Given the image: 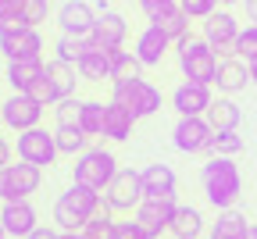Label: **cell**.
Segmentation results:
<instances>
[{"mask_svg": "<svg viewBox=\"0 0 257 239\" xmlns=\"http://www.w3.org/2000/svg\"><path fill=\"white\" fill-rule=\"evenodd\" d=\"M54 50H57V61H64V64H79V57L89 50V40H79V36H57Z\"/></svg>", "mask_w": 257, "mask_h": 239, "instance_id": "33", "label": "cell"}, {"mask_svg": "<svg viewBox=\"0 0 257 239\" xmlns=\"http://www.w3.org/2000/svg\"><path fill=\"white\" fill-rule=\"evenodd\" d=\"M111 100H118V104H125L128 111L140 118H150L161 111V89L150 82V79H128V82H114L111 86Z\"/></svg>", "mask_w": 257, "mask_h": 239, "instance_id": "6", "label": "cell"}, {"mask_svg": "<svg viewBox=\"0 0 257 239\" xmlns=\"http://www.w3.org/2000/svg\"><path fill=\"white\" fill-rule=\"evenodd\" d=\"M114 239H154V235H150L136 218H121V221H118V235H114Z\"/></svg>", "mask_w": 257, "mask_h": 239, "instance_id": "40", "label": "cell"}, {"mask_svg": "<svg viewBox=\"0 0 257 239\" xmlns=\"http://www.w3.org/2000/svg\"><path fill=\"white\" fill-rule=\"evenodd\" d=\"M193 239H200V235H193Z\"/></svg>", "mask_w": 257, "mask_h": 239, "instance_id": "53", "label": "cell"}, {"mask_svg": "<svg viewBox=\"0 0 257 239\" xmlns=\"http://www.w3.org/2000/svg\"><path fill=\"white\" fill-rule=\"evenodd\" d=\"M246 239H257V225H253V228H250V235H246Z\"/></svg>", "mask_w": 257, "mask_h": 239, "instance_id": "47", "label": "cell"}, {"mask_svg": "<svg viewBox=\"0 0 257 239\" xmlns=\"http://www.w3.org/2000/svg\"><path fill=\"white\" fill-rule=\"evenodd\" d=\"M175 211H179V203H175V200H143V203H140V211H136L133 218H136L154 239H161V232H168V228H172Z\"/></svg>", "mask_w": 257, "mask_h": 239, "instance_id": "17", "label": "cell"}, {"mask_svg": "<svg viewBox=\"0 0 257 239\" xmlns=\"http://www.w3.org/2000/svg\"><path fill=\"white\" fill-rule=\"evenodd\" d=\"M236 57L246 61V64L257 61V25H246V29L239 32V40H236Z\"/></svg>", "mask_w": 257, "mask_h": 239, "instance_id": "36", "label": "cell"}, {"mask_svg": "<svg viewBox=\"0 0 257 239\" xmlns=\"http://www.w3.org/2000/svg\"><path fill=\"white\" fill-rule=\"evenodd\" d=\"M79 79L82 82H111V54L107 50H100V47H93L89 43V50L79 57Z\"/></svg>", "mask_w": 257, "mask_h": 239, "instance_id": "24", "label": "cell"}, {"mask_svg": "<svg viewBox=\"0 0 257 239\" xmlns=\"http://www.w3.org/2000/svg\"><path fill=\"white\" fill-rule=\"evenodd\" d=\"M239 22L229 8H218L207 22H204V40L214 47L218 57H236V40H239Z\"/></svg>", "mask_w": 257, "mask_h": 239, "instance_id": "9", "label": "cell"}, {"mask_svg": "<svg viewBox=\"0 0 257 239\" xmlns=\"http://www.w3.org/2000/svg\"><path fill=\"white\" fill-rule=\"evenodd\" d=\"M8 164H11V143L4 140V136H0V172H4Z\"/></svg>", "mask_w": 257, "mask_h": 239, "instance_id": "42", "label": "cell"}, {"mask_svg": "<svg viewBox=\"0 0 257 239\" xmlns=\"http://www.w3.org/2000/svg\"><path fill=\"white\" fill-rule=\"evenodd\" d=\"M143 200H147L143 172H133V168H121V172L114 175V182L104 189V207L111 214H136Z\"/></svg>", "mask_w": 257, "mask_h": 239, "instance_id": "4", "label": "cell"}, {"mask_svg": "<svg viewBox=\"0 0 257 239\" xmlns=\"http://www.w3.org/2000/svg\"><path fill=\"white\" fill-rule=\"evenodd\" d=\"M243 136L239 132H218L214 136V157H236V154H243Z\"/></svg>", "mask_w": 257, "mask_h": 239, "instance_id": "35", "label": "cell"}, {"mask_svg": "<svg viewBox=\"0 0 257 239\" xmlns=\"http://www.w3.org/2000/svg\"><path fill=\"white\" fill-rule=\"evenodd\" d=\"M57 239H86V235H82V232H61Z\"/></svg>", "mask_w": 257, "mask_h": 239, "instance_id": "45", "label": "cell"}, {"mask_svg": "<svg viewBox=\"0 0 257 239\" xmlns=\"http://www.w3.org/2000/svg\"><path fill=\"white\" fill-rule=\"evenodd\" d=\"M143 193L147 200H175L179 193V175L172 164H147L143 168Z\"/></svg>", "mask_w": 257, "mask_h": 239, "instance_id": "18", "label": "cell"}, {"mask_svg": "<svg viewBox=\"0 0 257 239\" xmlns=\"http://www.w3.org/2000/svg\"><path fill=\"white\" fill-rule=\"evenodd\" d=\"M221 8H236V4H243V0H218Z\"/></svg>", "mask_w": 257, "mask_h": 239, "instance_id": "46", "label": "cell"}, {"mask_svg": "<svg viewBox=\"0 0 257 239\" xmlns=\"http://www.w3.org/2000/svg\"><path fill=\"white\" fill-rule=\"evenodd\" d=\"M140 4V11L150 18V22H161L165 15H172L175 8H179V0H136Z\"/></svg>", "mask_w": 257, "mask_h": 239, "instance_id": "38", "label": "cell"}, {"mask_svg": "<svg viewBox=\"0 0 257 239\" xmlns=\"http://www.w3.org/2000/svg\"><path fill=\"white\" fill-rule=\"evenodd\" d=\"M243 8H246V18L257 25V0H243Z\"/></svg>", "mask_w": 257, "mask_h": 239, "instance_id": "43", "label": "cell"}, {"mask_svg": "<svg viewBox=\"0 0 257 239\" xmlns=\"http://www.w3.org/2000/svg\"><path fill=\"white\" fill-rule=\"evenodd\" d=\"M47 4H54V0H47Z\"/></svg>", "mask_w": 257, "mask_h": 239, "instance_id": "52", "label": "cell"}, {"mask_svg": "<svg viewBox=\"0 0 257 239\" xmlns=\"http://www.w3.org/2000/svg\"><path fill=\"white\" fill-rule=\"evenodd\" d=\"M179 8L189 15V18H197V22H207L221 4H218V0H179Z\"/></svg>", "mask_w": 257, "mask_h": 239, "instance_id": "37", "label": "cell"}, {"mask_svg": "<svg viewBox=\"0 0 257 239\" xmlns=\"http://www.w3.org/2000/svg\"><path fill=\"white\" fill-rule=\"evenodd\" d=\"M43 186V168L36 164H8L0 172V203H15V200H29L32 193H40Z\"/></svg>", "mask_w": 257, "mask_h": 239, "instance_id": "7", "label": "cell"}, {"mask_svg": "<svg viewBox=\"0 0 257 239\" xmlns=\"http://www.w3.org/2000/svg\"><path fill=\"white\" fill-rule=\"evenodd\" d=\"M0 54L11 61H43V36L40 29H11L0 32Z\"/></svg>", "mask_w": 257, "mask_h": 239, "instance_id": "11", "label": "cell"}, {"mask_svg": "<svg viewBox=\"0 0 257 239\" xmlns=\"http://www.w3.org/2000/svg\"><path fill=\"white\" fill-rule=\"evenodd\" d=\"M57 25H61V36L89 40V32H93V25H96V11H93L89 0H61Z\"/></svg>", "mask_w": 257, "mask_h": 239, "instance_id": "13", "label": "cell"}, {"mask_svg": "<svg viewBox=\"0 0 257 239\" xmlns=\"http://www.w3.org/2000/svg\"><path fill=\"white\" fill-rule=\"evenodd\" d=\"M82 235H86V239H114V235H118V218L104 207L100 214H96V218L82 228Z\"/></svg>", "mask_w": 257, "mask_h": 239, "instance_id": "32", "label": "cell"}, {"mask_svg": "<svg viewBox=\"0 0 257 239\" xmlns=\"http://www.w3.org/2000/svg\"><path fill=\"white\" fill-rule=\"evenodd\" d=\"M43 75H47V61H11L8 64L11 93H32V86H36Z\"/></svg>", "mask_w": 257, "mask_h": 239, "instance_id": "22", "label": "cell"}, {"mask_svg": "<svg viewBox=\"0 0 257 239\" xmlns=\"http://www.w3.org/2000/svg\"><path fill=\"white\" fill-rule=\"evenodd\" d=\"M0 239H8V232H4V221H0Z\"/></svg>", "mask_w": 257, "mask_h": 239, "instance_id": "48", "label": "cell"}, {"mask_svg": "<svg viewBox=\"0 0 257 239\" xmlns=\"http://www.w3.org/2000/svg\"><path fill=\"white\" fill-rule=\"evenodd\" d=\"M57 157H61L57 140H54V132H47L43 125H40V129H29V132L18 136V161L36 164V168H50Z\"/></svg>", "mask_w": 257, "mask_h": 239, "instance_id": "10", "label": "cell"}, {"mask_svg": "<svg viewBox=\"0 0 257 239\" xmlns=\"http://www.w3.org/2000/svg\"><path fill=\"white\" fill-rule=\"evenodd\" d=\"M250 86H253V89H257V61H253V64H250Z\"/></svg>", "mask_w": 257, "mask_h": 239, "instance_id": "44", "label": "cell"}, {"mask_svg": "<svg viewBox=\"0 0 257 239\" xmlns=\"http://www.w3.org/2000/svg\"><path fill=\"white\" fill-rule=\"evenodd\" d=\"M211 104H214V96H211V86H204V82H182L172 93V107L179 118H207Z\"/></svg>", "mask_w": 257, "mask_h": 239, "instance_id": "14", "label": "cell"}, {"mask_svg": "<svg viewBox=\"0 0 257 239\" xmlns=\"http://www.w3.org/2000/svg\"><path fill=\"white\" fill-rule=\"evenodd\" d=\"M168 47H172V40L165 36V29H157L154 22L136 36V47H133V54H136V61L143 64V68H157L161 61H165V54H168Z\"/></svg>", "mask_w": 257, "mask_h": 239, "instance_id": "19", "label": "cell"}, {"mask_svg": "<svg viewBox=\"0 0 257 239\" xmlns=\"http://www.w3.org/2000/svg\"><path fill=\"white\" fill-rule=\"evenodd\" d=\"M54 140L64 157H82L89 150V136L82 129H54Z\"/></svg>", "mask_w": 257, "mask_h": 239, "instance_id": "30", "label": "cell"}, {"mask_svg": "<svg viewBox=\"0 0 257 239\" xmlns=\"http://www.w3.org/2000/svg\"><path fill=\"white\" fill-rule=\"evenodd\" d=\"M0 221H4V232L11 239H29L32 232L40 228L36 207L29 200H15V203H0Z\"/></svg>", "mask_w": 257, "mask_h": 239, "instance_id": "16", "label": "cell"}, {"mask_svg": "<svg viewBox=\"0 0 257 239\" xmlns=\"http://www.w3.org/2000/svg\"><path fill=\"white\" fill-rule=\"evenodd\" d=\"M207 122L214 125V132H236L239 122H243V111H239V104L232 96H218L211 104V111H207Z\"/></svg>", "mask_w": 257, "mask_h": 239, "instance_id": "26", "label": "cell"}, {"mask_svg": "<svg viewBox=\"0 0 257 239\" xmlns=\"http://www.w3.org/2000/svg\"><path fill=\"white\" fill-rule=\"evenodd\" d=\"M250 221H246V214L243 211H218V218L211 221V228H207V239H246L250 235Z\"/></svg>", "mask_w": 257, "mask_h": 239, "instance_id": "23", "label": "cell"}, {"mask_svg": "<svg viewBox=\"0 0 257 239\" xmlns=\"http://www.w3.org/2000/svg\"><path fill=\"white\" fill-rule=\"evenodd\" d=\"M4 4H8V0H0V11H4Z\"/></svg>", "mask_w": 257, "mask_h": 239, "instance_id": "50", "label": "cell"}, {"mask_svg": "<svg viewBox=\"0 0 257 239\" xmlns=\"http://www.w3.org/2000/svg\"><path fill=\"white\" fill-rule=\"evenodd\" d=\"M57 235H61V228H57V225H40L29 239H57Z\"/></svg>", "mask_w": 257, "mask_h": 239, "instance_id": "41", "label": "cell"}, {"mask_svg": "<svg viewBox=\"0 0 257 239\" xmlns=\"http://www.w3.org/2000/svg\"><path fill=\"white\" fill-rule=\"evenodd\" d=\"M214 125L207 122V118H179L175 122V129H172V143H175V150L179 154H207V150H214Z\"/></svg>", "mask_w": 257, "mask_h": 239, "instance_id": "8", "label": "cell"}, {"mask_svg": "<svg viewBox=\"0 0 257 239\" xmlns=\"http://www.w3.org/2000/svg\"><path fill=\"white\" fill-rule=\"evenodd\" d=\"M79 111H82V100L79 96H68V100H61V104H54L57 129H79Z\"/></svg>", "mask_w": 257, "mask_h": 239, "instance_id": "34", "label": "cell"}, {"mask_svg": "<svg viewBox=\"0 0 257 239\" xmlns=\"http://www.w3.org/2000/svg\"><path fill=\"white\" fill-rule=\"evenodd\" d=\"M111 4H125V0H111Z\"/></svg>", "mask_w": 257, "mask_h": 239, "instance_id": "51", "label": "cell"}, {"mask_svg": "<svg viewBox=\"0 0 257 239\" xmlns=\"http://www.w3.org/2000/svg\"><path fill=\"white\" fill-rule=\"evenodd\" d=\"M200 186L214 211H232L243 196V175L236 157H211L200 172Z\"/></svg>", "mask_w": 257, "mask_h": 239, "instance_id": "1", "label": "cell"}, {"mask_svg": "<svg viewBox=\"0 0 257 239\" xmlns=\"http://www.w3.org/2000/svg\"><path fill=\"white\" fill-rule=\"evenodd\" d=\"M118 172H121V168H118L114 154L104 150V147H89L82 157H75V182H82V186H89L96 193H104L114 182Z\"/></svg>", "mask_w": 257, "mask_h": 239, "instance_id": "5", "label": "cell"}, {"mask_svg": "<svg viewBox=\"0 0 257 239\" xmlns=\"http://www.w3.org/2000/svg\"><path fill=\"white\" fill-rule=\"evenodd\" d=\"M104 118H107V104H104V100H82L79 129L86 136H104Z\"/></svg>", "mask_w": 257, "mask_h": 239, "instance_id": "29", "label": "cell"}, {"mask_svg": "<svg viewBox=\"0 0 257 239\" xmlns=\"http://www.w3.org/2000/svg\"><path fill=\"white\" fill-rule=\"evenodd\" d=\"M189 22H193V18H189L182 8H175L172 15H165V18L154 22V25H157V29H165V36H168L172 43H182L186 36H193V32H189Z\"/></svg>", "mask_w": 257, "mask_h": 239, "instance_id": "31", "label": "cell"}, {"mask_svg": "<svg viewBox=\"0 0 257 239\" xmlns=\"http://www.w3.org/2000/svg\"><path fill=\"white\" fill-rule=\"evenodd\" d=\"M175 239H193V235H200L204 232V214L200 207H189V203H179V211L172 218V228H168Z\"/></svg>", "mask_w": 257, "mask_h": 239, "instance_id": "27", "label": "cell"}, {"mask_svg": "<svg viewBox=\"0 0 257 239\" xmlns=\"http://www.w3.org/2000/svg\"><path fill=\"white\" fill-rule=\"evenodd\" d=\"M136 129V114L128 111L125 104H118V100H107V118H104V140L111 143H125L128 136H133Z\"/></svg>", "mask_w": 257, "mask_h": 239, "instance_id": "21", "label": "cell"}, {"mask_svg": "<svg viewBox=\"0 0 257 239\" xmlns=\"http://www.w3.org/2000/svg\"><path fill=\"white\" fill-rule=\"evenodd\" d=\"M140 72H143V64L136 61V54L133 50H111V86L114 82H128V79H140Z\"/></svg>", "mask_w": 257, "mask_h": 239, "instance_id": "28", "label": "cell"}, {"mask_svg": "<svg viewBox=\"0 0 257 239\" xmlns=\"http://www.w3.org/2000/svg\"><path fill=\"white\" fill-rule=\"evenodd\" d=\"M100 211H104V193H96L82 182H72L54 200V225L61 232H82Z\"/></svg>", "mask_w": 257, "mask_h": 239, "instance_id": "2", "label": "cell"}, {"mask_svg": "<svg viewBox=\"0 0 257 239\" xmlns=\"http://www.w3.org/2000/svg\"><path fill=\"white\" fill-rule=\"evenodd\" d=\"M47 0H29V4H25V11H22V22L29 25V29H36V25H43L47 22Z\"/></svg>", "mask_w": 257, "mask_h": 239, "instance_id": "39", "label": "cell"}, {"mask_svg": "<svg viewBox=\"0 0 257 239\" xmlns=\"http://www.w3.org/2000/svg\"><path fill=\"white\" fill-rule=\"evenodd\" d=\"M175 57H179V72H182L186 82L214 86L221 57L214 54V47H211L204 36H186L182 43H175Z\"/></svg>", "mask_w": 257, "mask_h": 239, "instance_id": "3", "label": "cell"}, {"mask_svg": "<svg viewBox=\"0 0 257 239\" xmlns=\"http://www.w3.org/2000/svg\"><path fill=\"white\" fill-rule=\"evenodd\" d=\"M246 82H250V64L239 61V57H221L218 79H214L218 93H221V96H236V93L246 89Z\"/></svg>", "mask_w": 257, "mask_h": 239, "instance_id": "20", "label": "cell"}, {"mask_svg": "<svg viewBox=\"0 0 257 239\" xmlns=\"http://www.w3.org/2000/svg\"><path fill=\"white\" fill-rule=\"evenodd\" d=\"M47 79H50V89L57 96V104L61 100H68L75 96V82H79V68L75 64H64V61H47Z\"/></svg>", "mask_w": 257, "mask_h": 239, "instance_id": "25", "label": "cell"}, {"mask_svg": "<svg viewBox=\"0 0 257 239\" xmlns=\"http://www.w3.org/2000/svg\"><path fill=\"white\" fill-rule=\"evenodd\" d=\"M43 122V104L40 100H32L29 93H11L4 100V125L11 132H29V129H40Z\"/></svg>", "mask_w": 257, "mask_h": 239, "instance_id": "12", "label": "cell"}, {"mask_svg": "<svg viewBox=\"0 0 257 239\" xmlns=\"http://www.w3.org/2000/svg\"><path fill=\"white\" fill-rule=\"evenodd\" d=\"M0 125H4V104H0Z\"/></svg>", "mask_w": 257, "mask_h": 239, "instance_id": "49", "label": "cell"}, {"mask_svg": "<svg viewBox=\"0 0 257 239\" xmlns=\"http://www.w3.org/2000/svg\"><path fill=\"white\" fill-rule=\"evenodd\" d=\"M125 36H128V22H125V15H118V11H96V25H93V32H89V43L93 47H100V50H121V43H125Z\"/></svg>", "mask_w": 257, "mask_h": 239, "instance_id": "15", "label": "cell"}]
</instances>
